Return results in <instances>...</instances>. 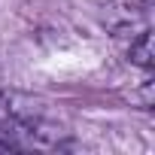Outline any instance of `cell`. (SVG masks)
<instances>
[{"instance_id":"obj_1","label":"cell","mask_w":155,"mask_h":155,"mask_svg":"<svg viewBox=\"0 0 155 155\" xmlns=\"http://www.w3.org/2000/svg\"><path fill=\"white\" fill-rule=\"evenodd\" d=\"M128 58H131L137 67H143V70H149V67H152V34H149V31H143V34H140V40H137V43H131Z\"/></svg>"},{"instance_id":"obj_2","label":"cell","mask_w":155,"mask_h":155,"mask_svg":"<svg viewBox=\"0 0 155 155\" xmlns=\"http://www.w3.org/2000/svg\"><path fill=\"white\" fill-rule=\"evenodd\" d=\"M0 91H3V85H0Z\"/></svg>"}]
</instances>
